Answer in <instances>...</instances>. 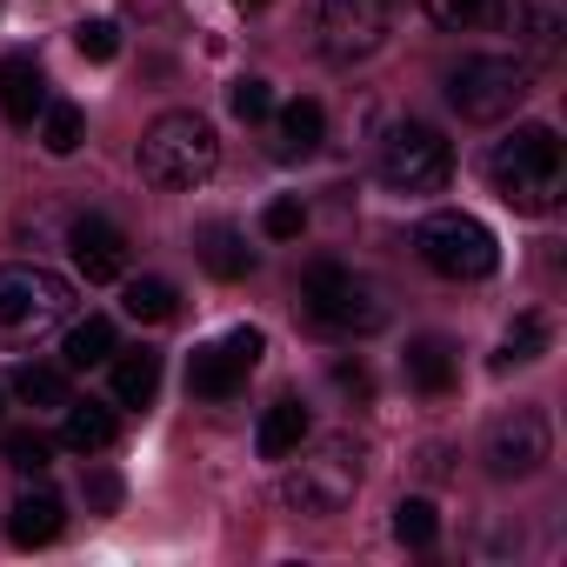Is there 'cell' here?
Wrapping results in <instances>:
<instances>
[{
    "instance_id": "1",
    "label": "cell",
    "mask_w": 567,
    "mask_h": 567,
    "mask_svg": "<svg viewBox=\"0 0 567 567\" xmlns=\"http://www.w3.org/2000/svg\"><path fill=\"white\" fill-rule=\"evenodd\" d=\"M487 181L514 214H554L567 194V161H560L554 127H514L507 141H494Z\"/></svg>"
},
{
    "instance_id": "2",
    "label": "cell",
    "mask_w": 567,
    "mask_h": 567,
    "mask_svg": "<svg viewBox=\"0 0 567 567\" xmlns=\"http://www.w3.org/2000/svg\"><path fill=\"white\" fill-rule=\"evenodd\" d=\"M295 454H301V447H295ZM361 474H368L361 441L328 434V441H315L288 474H280V501H288L295 514H341V507L361 494Z\"/></svg>"
},
{
    "instance_id": "3",
    "label": "cell",
    "mask_w": 567,
    "mask_h": 567,
    "mask_svg": "<svg viewBox=\"0 0 567 567\" xmlns=\"http://www.w3.org/2000/svg\"><path fill=\"white\" fill-rule=\"evenodd\" d=\"M301 301L328 334H381L388 328V295L341 260H315L301 274Z\"/></svg>"
},
{
    "instance_id": "4",
    "label": "cell",
    "mask_w": 567,
    "mask_h": 567,
    "mask_svg": "<svg viewBox=\"0 0 567 567\" xmlns=\"http://www.w3.org/2000/svg\"><path fill=\"white\" fill-rule=\"evenodd\" d=\"M220 167V134L200 114H161L141 134V174L154 187H200Z\"/></svg>"
},
{
    "instance_id": "5",
    "label": "cell",
    "mask_w": 567,
    "mask_h": 567,
    "mask_svg": "<svg viewBox=\"0 0 567 567\" xmlns=\"http://www.w3.org/2000/svg\"><path fill=\"white\" fill-rule=\"evenodd\" d=\"M74 315V288L48 267H0V348H28Z\"/></svg>"
},
{
    "instance_id": "6",
    "label": "cell",
    "mask_w": 567,
    "mask_h": 567,
    "mask_svg": "<svg viewBox=\"0 0 567 567\" xmlns=\"http://www.w3.org/2000/svg\"><path fill=\"white\" fill-rule=\"evenodd\" d=\"M527 94H534V68L514 61V54H467V61L447 74V101H454V114L474 121V127L507 121Z\"/></svg>"
},
{
    "instance_id": "7",
    "label": "cell",
    "mask_w": 567,
    "mask_h": 567,
    "mask_svg": "<svg viewBox=\"0 0 567 567\" xmlns=\"http://www.w3.org/2000/svg\"><path fill=\"white\" fill-rule=\"evenodd\" d=\"M414 247H421V260H427L434 274H447V280H487V274L501 267V240L487 234V220H474V214H461V207L427 214V220L414 227Z\"/></svg>"
},
{
    "instance_id": "8",
    "label": "cell",
    "mask_w": 567,
    "mask_h": 567,
    "mask_svg": "<svg viewBox=\"0 0 567 567\" xmlns=\"http://www.w3.org/2000/svg\"><path fill=\"white\" fill-rule=\"evenodd\" d=\"M394 14L401 0H321L315 14V48L334 61V68H354V61H374L394 34Z\"/></svg>"
},
{
    "instance_id": "9",
    "label": "cell",
    "mask_w": 567,
    "mask_h": 567,
    "mask_svg": "<svg viewBox=\"0 0 567 567\" xmlns=\"http://www.w3.org/2000/svg\"><path fill=\"white\" fill-rule=\"evenodd\" d=\"M447 174H454V147H447L434 127L408 121V127H394V134L381 141V181H388L394 194H441Z\"/></svg>"
},
{
    "instance_id": "10",
    "label": "cell",
    "mask_w": 567,
    "mask_h": 567,
    "mask_svg": "<svg viewBox=\"0 0 567 567\" xmlns=\"http://www.w3.org/2000/svg\"><path fill=\"white\" fill-rule=\"evenodd\" d=\"M260 354H267V334H260V328H234V334L194 348V361H187V394H200V401H227V394H240L247 374L260 368Z\"/></svg>"
},
{
    "instance_id": "11",
    "label": "cell",
    "mask_w": 567,
    "mask_h": 567,
    "mask_svg": "<svg viewBox=\"0 0 567 567\" xmlns=\"http://www.w3.org/2000/svg\"><path fill=\"white\" fill-rule=\"evenodd\" d=\"M547 447H554L547 414H540V408H514L507 421L487 427V474H501V481H527V474L547 461Z\"/></svg>"
},
{
    "instance_id": "12",
    "label": "cell",
    "mask_w": 567,
    "mask_h": 567,
    "mask_svg": "<svg viewBox=\"0 0 567 567\" xmlns=\"http://www.w3.org/2000/svg\"><path fill=\"white\" fill-rule=\"evenodd\" d=\"M68 247H74V267H81L87 280H121V274H127V240H121V227L101 220V214H81L74 234H68Z\"/></svg>"
},
{
    "instance_id": "13",
    "label": "cell",
    "mask_w": 567,
    "mask_h": 567,
    "mask_svg": "<svg viewBox=\"0 0 567 567\" xmlns=\"http://www.w3.org/2000/svg\"><path fill=\"white\" fill-rule=\"evenodd\" d=\"M48 107V74L34 54H8L0 61V114H8L14 127H28L34 114Z\"/></svg>"
},
{
    "instance_id": "14",
    "label": "cell",
    "mask_w": 567,
    "mask_h": 567,
    "mask_svg": "<svg viewBox=\"0 0 567 567\" xmlns=\"http://www.w3.org/2000/svg\"><path fill=\"white\" fill-rule=\"evenodd\" d=\"M194 254H200V267H207L214 280H240V274H254V247H247V234L227 227V220L194 227Z\"/></svg>"
},
{
    "instance_id": "15",
    "label": "cell",
    "mask_w": 567,
    "mask_h": 567,
    "mask_svg": "<svg viewBox=\"0 0 567 567\" xmlns=\"http://www.w3.org/2000/svg\"><path fill=\"white\" fill-rule=\"evenodd\" d=\"M61 520H68L61 494H54V487H28V494L14 501V514H8V540H14V547H48V540L61 534Z\"/></svg>"
},
{
    "instance_id": "16",
    "label": "cell",
    "mask_w": 567,
    "mask_h": 567,
    "mask_svg": "<svg viewBox=\"0 0 567 567\" xmlns=\"http://www.w3.org/2000/svg\"><path fill=\"white\" fill-rule=\"evenodd\" d=\"M301 441H308V408H301L295 394H280V401L260 414V434H254V447H260V461H288Z\"/></svg>"
},
{
    "instance_id": "17",
    "label": "cell",
    "mask_w": 567,
    "mask_h": 567,
    "mask_svg": "<svg viewBox=\"0 0 567 567\" xmlns=\"http://www.w3.org/2000/svg\"><path fill=\"white\" fill-rule=\"evenodd\" d=\"M408 381H414L421 394H447V388L461 381V354H454L441 334H421V341H408Z\"/></svg>"
},
{
    "instance_id": "18",
    "label": "cell",
    "mask_w": 567,
    "mask_h": 567,
    "mask_svg": "<svg viewBox=\"0 0 567 567\" xmlns=\"http://www.w3.org/2000/svg\"><path fill=\"white\" fill-rule=\"evenodd\" d=\"M321 134H328L321 101H288V107H280V141H274V154H280V161H301V154L321 147Z\"/></svg>"
},
{
    "instance_id": "19",
    "label": "cell",
    "mask_w": 567,
    "mask_h": 567,
    "mask_svg": "<svg viewBox=\"0 0 567 567\" xmlns=\"http://www.w3.org/2000/svg\"><path fill=\"white\" fill-rule=\"evenodd\" d=\"M161 394V354L134 348V354H114V401L121 408H147Z\"/></svg>"
},
{
    "instance_id": "20",
    "label": "cell",
    "mask_w": 567,
    "mask_h": 567,
    "mask_svg": "<svg viewBox=\"0 0 567 567\" xmlns=\"http://www.w3.org/2000/svg\"><path fill=\"white\" fill-rule=\"evenodd\" d=\"M114 414L101 408V401H68V427H61V447H74V454H101V447H114Z\"/></svg>"
},
{
    "instance_id": "21",
    "label": "cell",
    "mask_w": 567,
    "mask_h": 567,
    "mask_svg": "<svg viewBox=\"0 0 567 567\" xmlns=\"http://www.w3.org/2000/svg\"><path fill=\"white\" fill-rule=\"evenodd\" d=\"M61 361L81 374V368H101V361H114V321L107 315H87V321H74L68 328V348H61Z\"/></svg>"
},
{
    "instance_id": "22",
    "label": "cell",
    "mask_w": 567,
    "mask_h": 567,
    "mask_svg": "<svg viewBox=\"0 0 567 567\" xmlns=\"http://www.w3.org/2000/svg\"><path fill=\"white\" fill-rule=\"evenodd\" d=\"M514 34L534 48V54H554L560 48V0H520V8H514Z\"/></svg>"
},
{
    "instance_id": "23",
    "label": "cell",
    "mask_w": 567,
    "mask_h": 567,
    "mask_svg": "<svg viewBox=\"0 0 567 567\" xmlns=\"http://www.w3.org/2000/svg\"><path fill=\"white\" fill-rule=\"evenodd\" d=\"M540 354H547V321H540V315H520V321L507 328V341H501L494 368L507 374V368H527V361H540Z\"/></svg>"
},
{
    "instance_id": "24",
    "label": "cell",
    "mask_w": 567,
    "mask_h": 567,
    "mask_svg": "<svg viewBox=\"0 0 567 567\" xmlns=\"http://www.w3.org/2000/svg\"><path fill=\"white\" fill-rule=\"evenodd\" d=\"M14 394H21L28 408H68V368L28 361V368H14Z\"/></svg>"
},
{
    "instance_id": "25",
    "label": "cell",
    "mask_w": 567,
    "mask_h": 567,
    "mask_svg": "<svg viewBox=\"0 0 567 567\" xmlns=\"http://www.w3.org/2000/svg\"><path fill=\"white\" fill-rule=\"evenodd\" d=\"M121 308H127L134 321H174L181 295L167 288V280H154V274H147V280H127V301H121Z\"/></svg>"
},
{
    "instance_id": "26",
    "label": "cell",
    "mask_w": 567,
    "mask_h": 567,
    "mask_svg": "<svg viewBox=\"0 0 567 567\" xmlns=\"http://www.w3.org/2000/svg\"><path fill=\"white\" fill-rule=\"evenodd\" d=\"M427 14L441 21V28H494L501 14H507V0H427Z\"/></svg>"
},
{
    "instance_id": "27",
    "label": "cell",
    "mask_w": 567,
    "mask_h": 567,
    "mask_svg": "<svg viewBox=\"0 0 567 567\" xmlns=\"http://www.w3.org/2000/svg\"><path fill=\"white\" fill-rule=\"evenodd\" d=\"M0 454H8V467H21V474H48L54 467V441L34 434V427H14L8 441H0Z\"/></svg>"
},
{
    "instance_id": "28",
    "label": "cell",
    "mask_w": 567,
    "mask_h": 567,
    "mask_svg": "<svg viewBox=\"0 0 567 567\" xmlns=\"http://www.w3.org/2000/svg\"><path fill=\"white\" fill-rule=\"evenodd\" d=\"M41 147H48V154H74V147H81V107L48 101V107H41Z\"/></svg>"
},
{
    "instance_id": "29",
    "label": "cell",
    "mask_w": 567,
    "mask_h": 567,
    "mask_svg": "<svg viewBox=\"0 0 567 567\" xmlns=\"http://www.w3.org/2000/svg\"><path fill=\"white\" fill-rule=\"evenodd\" d=\"M434 534H441L434 501H401V507H394V540H401V547H434Z\"/></svg>"
},
{
    "instance_id": "30",
    "label": "cell",
    "mask_w": 567,
    "mask_h": 567,
    "mask_svg": "<svg viewBox=\"0 0 567 567\" xmlns=\"http://www.w3.org/2000/svg\"><path fill=\"white\" fill-rule=\"evenodd\" d=\"M74 48H81V61H114L121 54V28L114 21H81L74 28Z\"/></svg>"
},
{
    "instance_id": "31",
    "label": "cell",
    "mask_w": 567,
    "mask_h": 567,
    "mask_svg": "<svg viewBox=\"0 0 567 567\" xmlns=\"http://www.w3.org/2000/svg\"><path fill=\"white\" fill-rule=\"evenodd\" d=\"M227 107H234L240 121H267V114H274V94H267V81H254V74H247V81H234V87H227Z\"/></svg>"
},
{
    "instance_id": "32",
    "label": "cell",
    "mask_w": 567,
    "mask_h": 567,
    "mask_svg": "<svg viewBox=\"0 0 567 567\" xmlns=\"http://www.w3.org/2000/svg\"><path fill=\"white\" fill-rule=\"evenodd\" d=\"M260 227H267V240H301V227H308V207H301V200H274V207L260 214Z\"/></svg>"
},
{
    "instance_id": "33",
    "label": "cell",
    "mask_w": 567,
    "mask_h": 567,
    "mask_svg": "<svg viewBox=\"0 0 567 567\" xmlns=\"http://www.w3.org/2000/svg\"><path fill=\"white\" fill-rule=\"evenodd\" d=\"M87 501H94V507L107 514V507L121 501V481H114V474H94V481H87Z\"/></svg>"
},
{
    "instance_id": "34",
    "label": "cell",
    "mask_w": 567,
    "mask_h": 567,
    "mask_svg": "<svg viewBox=\"0 0 567 567\" xmlns=\"http://www.w3.org/2000/svg\"><path fill=\"white\" fill-rule=\"evenodd\" d=\"M334 381H341V388H348V394H368V388H374V381H368V368H361V361H341V368H334Z\"/></svg>"
},
{
    "instance_id": "35",
    "label": "cell",
    "mask_w": 567,
    "mask_h": 567,
    "mask_svg": "<svg viewBox=\"0 0 567 567\" xmlns=\"http://www.w3.org/2000/svg\"><path fill=\"white\" fill-rule=\"evenodd\" d=\"M247 8H267V0H247Z\"/></svg>"
}]
</instances>
